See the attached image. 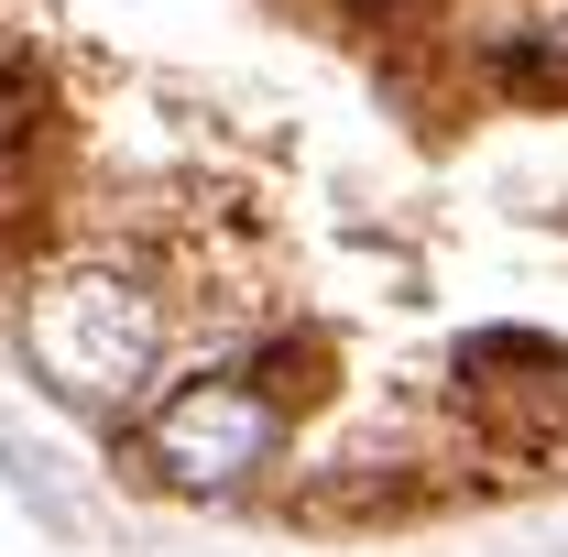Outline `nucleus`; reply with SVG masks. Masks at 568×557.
<instances>
[{
    "label": "nucleus",
    "instance_id": "obj_1",
    "mask_svg": "<svg viewBox=\"0 0 568 557\" xmlns=\"http://www.w3.org/2000/svg\"><path fill=\"white\" fill-rule=\"evenodd\" d=\"M22 361L67 405L110 416V405H132L153 383V361H164V295L132 263H55L22 295Z\"/></svg>",
    "mask_w": 568,
    "mask_h": 557
},
{
    "label": "nucleus",
    "instance_id": "obj_2",
    "mask_svg": "<svg viewBox=\"0 0 568 557\" xmlns=\"http://www.w3.org/2000/svg\"><path fill=\"white\" fill-rule=\"evenodd\" d=\"M284 426H295V405L274 372H197L142 416V470L175 492H241L284 459Z\"/></svg>",
    "mask_w": 568,
    "mask_h": 557
},
{
    "label": "nucleus",
    "instance_id": "obj_3",
    "mask_svg": "<svg viewBox=\"0 0 568 557\" xmlns=\"http://www.w3.org/2000/svg\"><path fill=\"white\" fill-rule=\"evenodd\" d=\"M459 383H470V416L493 426V448L568 470V350L547 340H470L459 350Z\"/></svg>",
    "mask_w": 568,
    "mask_h": 557
},
{
    "label": "nucleus",
    "instance_id": "obj_4",
    "mask_svg": "<svg viewBox=\"0 0 568 557\" xmlns=\"http://www.w3.org/2000/svg\"><path fill=\"white\" fill-rule=\"evenodd\" d=\"M22 142H33V77H22L11 55H0V164H11Z\"/></svg>",
    "mask_w": 568,
    "mask_h": 557
}]
</instances>
